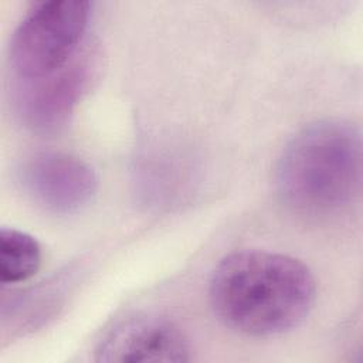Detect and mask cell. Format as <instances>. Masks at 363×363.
<instances>
[{
  "mask_svg": "<svg viewBox=\"0 0 363 363\" xmlns=\"http://www.w3.org/2000/svg\"><path fill=\"white\" fill-rule=\"evenodd\" d=\"M92 4L85 0H51L31 6L10 44V64L17 81L48 77L81 51Z\"/></svg>",
  "mask_w": 363,
  "mask_h": 363,
  "instance_id": "3957f363",
  "label": "cell"
},
{
  "mask_svg": "<svg viewBox=\"0 0 363 363\" xmlns=\"http://www.w3.org/2000/svg\"><path fill=\"white\" fill-rule=\"evenodd\" d=\"M278 194L296 213H339L359 194L362 136L357 126L326 119L298 132L285 146L275 173Z\"/></svg>",
  "mask_w": 363,
  "mask_h": 363,
  "instance_id": "7a4b0ae2",
  "label": "cell"
},
{
  "mask_svg": "<svg viewBox=\"0 0 363 363\" xmlns=\"http://www.w3.org/2000/svg\"><path fill=\"white\" fill-rule=\"evenodd\" d=\"M86 51L57 72L31 81H17L16 109L26 128L50 133L62 128L85 94L92 77V61Z\"/></svg>",
  "mask_w": 363,
  "mask_h": 363,
  "instance_id": "5b68a950",
  "label": "cell"
},
{
  "mask_svg": "<svg viewBox=\"0 0 363 363\" xmlns=\"http://www.w3.org/2000/svg\"><path fill=\"white\" fill-rule=\"evenodd\" d=\"M190 343L172 320L142 315L118 323L98 345L99 362L167 363L190 360Z\"/></svg>",
  "mask_w": 363,
  "mask_h": 363,
  "instance_id": "8992f818",
  "label": "cell"
},
{
  "mask_svg": "<svg viewBox=\"0 0 363 363\" xmlns=\"http://www.w3.org/2000/svg\"><path fill=\"white\" fill-rule=\"evenodd\" d=\"M210 302L230 329L275 336L299 326L316 298L315 278L285 254L244 250L223 258L210 279Z\"/></svg>",
  "mask_w": 363,
  "mask_h": 363,
  "instance_id": "6da1fadb",
  "label": "cell"
},
{
  "mask_svg": "<svg viewBox=\"0 0 363 363\" xmlns=\"http://www.w3.org/2000/svg\"><path fill=\"white\" fill-rule=\"evenodd\" d=\"M18 183L40 207L55 214H69L94 197L98 179L82 159L62 152H40L18 167Z\"/></svg>",
  "mask_w": 363,
  "mask_h": 363,
  "instance_id": "277c9868",
  "label": "cell"
},
{
  "mask_svg": "<svg viewBox=\"0 0 363 363\" xmlns=\"http://www.w3.org/2000/svg\"><path fill=\"white\" fill-rule=\"evenodd\" d=\"M38 241L20 230L3 227L0 230V281L18 284L37 274L41 265Z\"/></svg>",
  "mask_w": 363,
  "mask_h": 363,
  "instance_id": "52a82bcc",
  "label": "cell"
}]
</instances>
